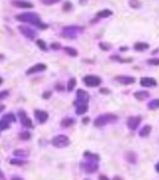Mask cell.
Returning a JSON list of instances; mask_svg holds the SVG:
<instances>
[{
    "label": "cell",
    "mask_w": 159,
    "mask_h": 180,
    "mask_svg": "<svg viewBox=\"0 0 159 180\" xmlns=\"http://www.w3.org/2000/svg\"><path fill=\"white\" fill-rule=\"evenodd\" d=\"M88 111V105L87 104H79L76 106V114L77 115H82L85 114Z\"/></svg>",
    "instance_id": "ffe728a7"
},
{
    "label": "cell",
    "mask_w": 159,
    "mask_h": 180,
    "mask_svg": "<svg viewBox=\"0 0 159 180\" xmlns=\"http://www.w3.org/2000/svg\"><path fill=\"white\" fill-rule=\"evenodd\" d=\"M149 48V45L147 43H142V42H137L133 45V49L135 50H138V52H142V50L148 49Z\"/></svg>",
    "instance_id": "e0dca14e"
},
{
    "label": "cell",
    "mask_w": 159,
    "mask_h": 180,
    "mask_svg": "<svg viewBox=\"0 0 159 180\" xmlns=\"http://www.w3.org/2000/svg\"><path fill=\"white\" fill-rule=\"evenodd\" d=\"M5 108H6L5 105H3V104H0V113H1V112H3L5 110Z\"/></svg>",
    "instance_id": "b9f144b4"
},
{
    "label": "cell",
    "mask_w": 159,
    "mask_h": 180,
    "mask_svg": "<svg viewBox=\"0 0 159 180\" xmlns=\"http://www.w3.org/2000/svg\"><path fill=\"white\" fill-rule=\"evenodd\" d=\"M0 180H6V177H5L3 171L0 169Z\"/></svg>",
    "instance_id": "60d3db41"
},
{
    "label": "cell",
    "mask_w": 159,
    "mask_h": 180,
    "mask_svg": "<svg viewBox=\"0 0 159 180\" xmlns=\"http://www.w3.org/2000/svg\"><path fill=\"white\" fill-rule=\"evenodd\" d=\"M116 80H118L119 82L123 85H130L135 82V78L132 76H126V75H120V76L116 77Z\"/></svg>",
    "instance_id": "7c38bea8"
},
{
    "label": "cell",
    "mask_w": 159,
    "mask_h": 180,
    "mask_svg": "<svg viewBox=\"0 0 159 180\" xmlns=\"http://www.w3.org/2000/svg\"><path fill=\"white\" fill-rule=\"evenodd\" d=\"M47 69V64L45 63H37L35 66H31L29 69L26 71V74L27 75H32V74H35V73H39V72H42V71H45Z\"/></svg>",
    "instance_id": "9c48e42d"
},
{
    "label": "cell",
    "mask_w": 159,
    "mask_h": 180,
    "mask_svg": "<svg viewBox=\"0 0 159 180\" xmlns=\"http://www.w3.org/2000/svg\"><path fill=\"white\" fill-rule=\"evenodd\" d=\"M147 63H148V64H151V66H159V58H150V60H147Z\"/></svg>",
    "instance_id": "836d02e7"
},
{
    "label": "cell",
    "mask_w": 159,
    "mask_h": 180,
    "mask_svg": "<svg viewBox=\"0 0 159 180\" xmlns=\"http://www.w3.org/2000/svg\"><path fill=\"white\" fill-rule=\"evenodd\" d=\"M141 120H142V118H141L140 116H135V117L129 118V119H127V128H129L130 130H132V131L136 130V128H137L138 126H140Z\"/></svg>",
    "instance_id": "ba28073f"
},
{
    "label": "cell",
    "mask_w": 159,
    "mask_h": 180,
    "mask_svg": "<svg viewBox=\"0 0 159 180\" xmlns=\"http://www.w3.org/2000/svg\"><path fill=\"white\" fill-rule=\"evenodd\" d=\"M17 28H18L19 32L21 33L24 37H26L27 39H29V40H31V41L35 40V38L37 37V35H38L36 31L31 27L24 26V25H19Z\"/></svg>",
    "instance_id": "277c9868"
},
{
    "label": "cell",
    "mask_w": 159,
    "mask_h": 180,
    "mask_svg": "<svg viewBox=\"0 0 159 180\" xmlns=\"http://www.w3.org/2000/svg\"><path fill=\"white\" fill-rule=\"evenodd\" d=\"M0 135H1V131H0Z\"/></svg>",
    "instance_id": "f907efd6"
},
{
    "label": "cell",
    "mask_w": 159,
    "mask_h": 180,
    "mask_svg": "<svg viewBox=\"0 0 159 180\" xmlns=\"http://www.w3.org/2000/svg\"><path fill=\"white\" fill-rule=\"evenodd\" d=\"M1 120H3V121H5V122H7V123H9V124L16 123V121H17L16 116L13 113H11V112H10V113H7V114L3 115L2 118H1Z\"/></svg>",
    "instance_id": "9a60e30c"
},
{
    "label": "cell",
    "mask_w": 159,
    "mask_h": 180,
    "mask_svg": "<svg viewBox=\"0 0 159 180\" xmlns=\"http://www.w3.org/2000/svg\"><path fill=\"white\" fill-rule=\"evenodd\" d=\"M156 170H157L158 172H159V162H158L157 164H156Z\"/></svg>",
    "instance_id": "7dc6e473"
},
{
    "label": "cell",
    "mask_w": 159,
    "mask_h": 180,
    "mask_svg": "<svg viewBox=\"0 0 159 180\" xmlns=\"http://www.w3.org/2000/svg\"><path fill=\"white\" fill-rule=\"evenodd\" d=\"M133 96L135 98H136L137 100L140 101H142V100H145L146 98H149L150 97V93L148 91H145V90H142V91H136L133 93Z\"/></svg>",
    "instance_id": "5bb4252c"
},
{
    "label": "cell",
    "mask_w": 159,
    "mask_h": 180,
    "mask_svg": "<svg viewBox=\"0 0 159 180\" xmlns=\"http://www.w3.org/2000/svg\"><path fill=\"white\" fill-rule=\"evenodd\" d=\"M9 95H10V91L8 89L2 90V91H0V100L6 99V98H8Z\"/></svg>",
    "instance_id": "f546056e"
},
{
    "label": "cell",
    "mask_w": 159,
    "mask_h": 180,
    "mask_svg": "<svg viewBox=\"0 0 159 180\" xmlns=\"http://www.w3.org/2000/svg\"><path fill=\"white\" fill-rule=\"evenodd\" d=\"M151 130H152V127H151V126L145 125V126H144V127L140 131V136L142 137V138L148 137L149 134L151 133Z\"/></svg>",
    "instance_id": "ac0fdd59"
},
{
    "label": "cell",
    "mask_w": 159,
    "mask_h": 180,
    "mask_svg": "<svg viewBox=\"0 0 159 180\" xmlns=\"http://www.w3.org/2000/svg\"><path fill=\"white\" fill-rule=\"evenodd\" d=\"M4 58V55H2V53H0V60H3Z\"/></svg>",
    "instance_id": "c3c4849f"
},
{
    "label": "cell",
    "mask_w": 159,
    "mask_h": 180,
    "mask_svg": "<svg viewBox=\"0 0 159 180\" xmlns=\"http://www.w3.org/2000/svg\"><path fill=\"white\" fill-rule=\"evenodd\" d=\"M10 128V124L0 119V131H6Z\"/></svg>",
    "instance_id": "f1b7e54d"
},
{
    "label": "cell",
    "mask_w": 159,
    "mask_h": 180,
    "mask_svg": "<svg viewBox=\"0 0 159 180\" xmlns=\"http://www.w3.org/2000/svg\"><path fill=\"white\" fill-rule=\"evenodd\" d=\"M75 86H76V78H75V77L70 78V79L68 80L67 85H66V89H67V91L71 92L72 90L74 89V87H75Z\"/></svg>",
    "instance_id": "cb8c5ba5"
},
{
    "label": "cell",
    "mask_w": 159,
    "mask_h": 180,
    "mask_svg": "<svg viewBox=\"0 0 159 180\" xmlns=\"http://www.w3.org/2000/svg\"><path fill=\"white\" fill-rule=\"evenodd\" d=\"M100 180H109V179H108V177H107V176L101 175V176H100Z\"/></svg>",
    "instance_id": "f6af8a7d"
},
{
    "label": "cell",
    "mask_w": 159,
    "mask_h": 180,
    "mask_svg": "<svg viewBox=\"0 0 159 180\" xmlns=\"http://www.w3.org/2000/svg\"><path fill=\"white\" fill-rule=\"evenodd\" d=\"M113 180H122V178H121L120 176H116V177H114Z\"/></svg>",
    "instance_id": "bcb514c9"
},
{
    "label": "cell",
    "mask_w": 159,
    "mask_h": 180,
    "mask_svg": "<svg viewBox=\"0 0 159 180\" xmlns=\"http://www.w3.org/2000/svg\"><path fill=\"white\" fill-rule=\"evenodd\" d=\"M10 3L13 6L17 8H22V9H32V8H34V4L30 1H22V0L16 1V0H13V1H10Z\"/></svg>",
    "instance_id": "8fae6325"
},
{
    "label": "cell",
    "mask_w": 159,
    "mask_h": 180,
    "mask_svg": "<svg viewBox=\"0 0 159 180\" xmlns=\"http://www.w3.org/2000/svg\"><path fill=\"white\" fill-rule=\"evenodd\" d=\"M55 90H58V91H64V89H65V87L62 85L61 83H56L55 85Z\"/></svg>",
    "instance_id": "74e56055"
},
{
    "label": "cell",
    "mask_w": 159,
    "mask_h": 180,
    "mask_svg": "<svg viewBox=\"0 0 159 180\" xmlns=\"http://www.w3.org/2000/svg\"><path fill=\"white\" fill-rule=\"evenodd\" d=\"M112 15H113V12L109 9H104L96 13V16L99 17V18H107V17H110Z\"/></svg>",
    "instance_id": "d6986e66"
},
{
    "label": "cell",
    "mask_w": 159,
    "mask_h": 180,
    "mask_svg": "<svg viewBox=\"0 0 159 180\" xmlns=\"http://www.w3.org/2000/svg\"><path fill=\"white\" fill-rule=\"evenodd\" d=\"M111 60H117L119 63H132V58H127V60H124V58H122L120 57H118V55H112V57H111Z\"/></svg>",
    "instance_id": "4316f807"
},
{
    "label": "cell",
    "mask_w": 159,
    "mask_h": 180,
    "mask_svg": "<svg viewBox=\"0 0 159 180\" xmlns=\"http://www.w3.org/2000/svg\"><path fill=\"white\" fill-rule=\"evenodd\" d=\"M76 97H77V100L74 102V105L87 104L90 100V95L88 94V92H86L85 90H82V89L77 90V92H76Z\"/></svg>",
    "instance_id": "52a82bcc"
},
{
    "label": "cell",
    "mask_w": 159,
    "mask_h": 180,
    "mask_svg": "<svg viewBox=\"0 0 159 180\" xmlns=\"http://www.w3.org/2000/svg\"><path fill=\"white\" fill-rule=\"evenodd\" d=\"M58 0H50V1H49V0H42V3L45 4V5H53L55 3H58Z\"/></svg>",
    "instance_id": "8d00e7d4"
},
{
    "label": "cell",
    "mask_w": 159,
    "mask_h": 180,
    "mask_svg": "<svg viewBox=\"0 0 159 180\" xmlns=\"http://www.w3.org/2000/svg\"><path fill=\"white\" fill-rule=\"evenodd\" d=\"M18 117L20 120V123L24 128L26 129H34V125L32 120L28 117V115L26 113V111L24 110H19L18 111Z\"/></svg>",
    "instance_id": "5b68a950"
},
{
    "label": "cell",
    "mask_w": 159,
    "mask_h": 180,
    "mask_svg": "<svg viewBox=\"0 0 159 180\" xmlns=\"http://www.w3.org/2000/svg\"><path fill=\"white\" fill-rule=\"evenodd\" d=\"M130 3V7H132V8H138V7H140L141 6V2L140 1H130L129 2Z\"/></svg>",
    "instance_id": "e575fe53"
},
{
    "label": "cell",
    "mask_w": 159,
    "mask_h": 180,
    "mask_svg": "<svg viewBox=\"0 0 159 180\" xmlns=\"http://www.w3.org/2000/svg\"><path fill=\"white\" fill-rule=\"evenodd\" d=\"M26 160H23L21 158H13V159H10V164H13V165H19V166H21V165H24L26 163Z\"/></svg>",
    "instance_id": "484cf974"
},
{
    "label": "cell",
    "mask_w": 159,
    "mask_h": 180,
    "mask_svg": "<svg viewBox=\"0 0 159 180\" xmlns=\"http://www.w3.org/2000/svg\"><path fill=\"white\" fill-rule=\"evenodd\" d=\"M50 49L53 50H59L61 49V45L59 43H56V42H53V43L50 44Z\"/></svg>",
    "instance_id": "d590c367"
},
{
    "label": "cell",
    "mask_w": 159,
    "mask_h": 180,
    "mask_svg": "<svg viewBox=\"0 0 159 180\" xmlns=\"http://www.w3.org/2000/svg\"><path fill=\"white\" fill-rule=\"evenodd\" d=\"M52 95H53V92L50 91V90H47V91H45L44 93L42 94V97L44 98V99L47 100V99H50V98L52 97Z\"/></svg>",
    "instance_id": "d6a6232c"
},
{
    "label": "cell",
    "mask_w": 159,
    "mask_h": 180,
    "mask_svg": "<svg viewBox=\"0 0 159 180\" xmlns=\"http://www.w3.org/2000/svg\"><path fill=\"white\" fill-rule=\"evenodd\" d=\"M99 91H100V93H102V94H109L110 93V90L108 88H101Z\"/></svg>",
    "instance_id": "f35d334b"
},
{
    "label": "cell",
    "mask_w": 159,
    "mask_h": 180,
    "mask_svg": "<svg viewBox=\"0 0 159 180\" xmlns=\"http://www.w3.org/2000/svg\"><path fill=\"white\" fill-rule=\"evenodd\" d=\"M11 180H23V178H21V177H19V176H13L12 178H11Z\"/></svg>",
    "instance_id": "ee69618b"
},
{
    "label": "cell",
    "mask_w": 159,
    "mask_h": 180,
    "mask_svg": "<svg viewBox=\"0 0 159 180\" xmlns=\"http://www.w3.org/2000/svg\"><path fill=\"white\" fill-rule=\"evenodd\" d=\"M63 49H64V50H65V53H66L68 55H70V57L75 58V57H77V55H78V52L74 49V48H71V47H64Z\"/></svg>",
    "instance_id": "7402d4cb"
},
{
    "label": "cell",
    "mask_w": 159,
    "mask_h": 180,
    "mask_svg": "<svg viewBox=\"0 0 159 180\" xmlns=\"http://www.w3.org/2000/svg\"><path fill=\"white\" fill-rule=\"evenodd\" d=\"M13 154L15 156H17L18 158H21V157H26L29 156V153L25 150H22V148H18V150H15L13 151Z\"/></svg>",
    "instance_id": "44dd1931"
},
{
    "label": "cell",
    "mask_w": 159,
    "mask_h": 180,
    "mask_svg": "<svg viewBox=\"0 0 159 180\" xmlns=\"http://www.w3.org/2000/svg\"><path fill=\"white\" fill-rule=\"evenodd\" d=\"M83 82L88 87H96L99 86L102 83V79L96 75H86L83 77Z\"/></svg>",
    "instance_id": "8992f818"
},
{
    "label": "cell",
    "mask_w": 159,
    "mask_h": 180,
    "mask_svg": "<svg viewBox=\"0 0 159 180\" xmlns=\"http://www.w3.org/2000/svg\"><path fill=\"white\" fill-rule=\"evenodd\" d=\"M74 123H75V121H74V119H72V118H64V119L61 120L60 126L62 128H69V127H71Z\"/></svg>",
    "instance_id": "2e32d148"
},
{
    "label": "cell",
    "mask_w": 159,
    "mask_h": 180,
    "mask_svg": "<svg viewBox=\"0 0 159 180\" xmlns=\"http://www.w3.org/2000/svg\"><path fill=\"white\" fill-rule=\"evenodd\" d=\"M140 85L143 87H151L157 85V81L155 78L152 77H141L140 78Z\"/></svg>",
    "instance_id": "4fadbf2b"
},
{
    "label": "cell",
    "mask_w": 159,
    "mask_h": 180,
    "mask_svg": "<svg viewBox=\"0 0 159 180\" xmlns=\"http://www.w3.org/2000/svg\"><path fill=\"white\" fill-rule=\"evenodd\" d=\"M118 121V117L114 114H103L101 116L97 117L94 120V125L95 127H103V126L107 125L109 123H115Z\"/></svg>",
    "instance_id": "7a4b0ae2"
},
{
    "label": "cell",
    "mask_w": 159,
    "mask_h": 180,
    "mask_svg": "<svg viewBox=\"0 0 159 180\" xmlns=\"http://www.w3.org/2000/svg\"><path fill=\"white\" fill-rule=\"evenodd\" d=\"M149 110H156L159 108V99H153L147 104Z\"/></svg>",
    "instance_id": "d4e9b609"
},
{
    "label": "cell",
    "mask_w": 159,
    "mask_h": 180,
    "mask_svg": "<svg viewBox=\"0 0 159 180\" xmlns=\"http://www.w3.org/2000/svg\"><path fill=\"white\" fill-rule=\"evenodd\" d=\"M34 115H35L36 119L39 121L40 124H44L49 119V113L45 110H39V109H36L34 111Z\"/></svg>",
    "instance_id": "30bf717a"
},
{
    "label": "cell",
    "mask_w": 159,
    "mask_h": 180,
    "mask_svg": "<svg viewBox=\"0 0 159 180\" xmlns=\"http://www.w3.org/2000/svg\"><path fill=\"white\" fill-rule=\"evenodd\" d=\"M71 8H72V4H71V2H69V1L64 2L63 6H62V9H63V11H65V12L69 11L70 9H71Z\"/></svg>",
    "instance_id": "4dcf8cb0"
},
{
    "label": "cell",
    "mask_w": 159,
    "mask_h": 180,
    "mask_svg": "<svg viewBox=\"0 0 159 180\" xmlns=\"http://www.w3.org/2000/svg\"><path fill=\"white\" fill-rule=\"evenodd\" d=\"M52 145L55 148H65L70 145V140H69V138L67 136H65V135H58V136H55L52 140Z\"/></svg>",
    "instance_id": "3957f363"
},
{
    "label": "cell",
    "mask_w": 159,
    "mask_h": 180,
    "mask_svg": "<svg viewBox=\"0 0 159 180\" xmlns=\"http://www.w3.org/2000/svg\"><path fill=\"white\" fill-rule=\"evenodd\" d=\"M36 45L42 50H47V44H45V42L44 40H42V39H38V40H36Z\"/></svg>",
    "instance_id": "83f0119b"
},
{
    "label": "cell",
    "mask_w": 159,
    "mask_h": 180,
    "mask_svg": "<svg viewBox=\"0 0 159 180\" xmlns=\"http://www.w3.org/2000/svg\"><path fill=\"white\" fill-rule=\"evenodd\" d=\"M15 19L17 21L34 25V26L38 27L39 29H42V30H45L49 28V25L42 23L41 21L40 15L35 12H24L21 14H17V15H15Z\"/></svg>",
    "instance_id": "6da1fadb"
},
{
    "label": "cell",
    "mask_w": 159,
    "mask_h": 180,
    "mask_svg": "<svg viewBox=\"0 0 159 180\" xmlns=\"http://www.w3.org/2000/svg\"><path fill=\"white\" fill-rule=\"evenodd\" d=\"M82 122H83V124H85V125H86V124H88V123L90 122V118H89V117L83 118V119H82Z\"/></svg>",
    "instance_id": "ab89813d"
},
{
    "label": "cell",
    "mask_w": 159,
    "mask_h": 180,
    "mask_svg": "<svg viewBox=\"0 0 159 180\" xmlns=\"http://www.w3.org/2000/svg\"><path fill=\"white\" fill-rule=\"evenodd\" d=\"M18 137H19V139L22 140H31V138H32V135H31L29 131H23L18 135Z\"/></svg>",
    "instance_id": "603a6c76"
},
{
    "label": "cell",
    "mask_w": 159,
    "mask_h": 180,
    "mask_svg": "<svg viewBox=\"0 0 159 180\" xmlns=\"http://www.w3.org/2000/svg\"><path fill=\"white\" fill-rule=\"evenodd\" d=\"M99 47H100L101 50H109L111 48H112V46L108 43H100L99 44Z\"/></svg>",
    "instance_id": "1f68e13d"
},
{
    "label": "cell",
    "mask_w": 159,
    "mask_h": 180,
    "mask_svg": "<svg viewBox=\"0 0 159 180\" xmlns=\"http://www.w3.org/2000/svg\"><path fill=\"white\" fill-rule=\"evenodd\" d=\"M2 83H3V78H2V77H0V85H1Z\"/></svg>",
    "instance_id": "681fc988"
},
{
    "label": "cell",
    "mask_w": 159,
    "mask_h": 180,
    "mask_svg": "<svg viewBox=\"0 0 159 180\" xmlns=\"http://www.w3.org/2000/svg\"><path fill=\"white\" fill-rule=\"evenodd\" d=\"M129 50V48H127V47H121L120 48L121 52H126V50Z\"/></svg>",
    "instance_id": "7bdbcfd3"
}]
</instances>
